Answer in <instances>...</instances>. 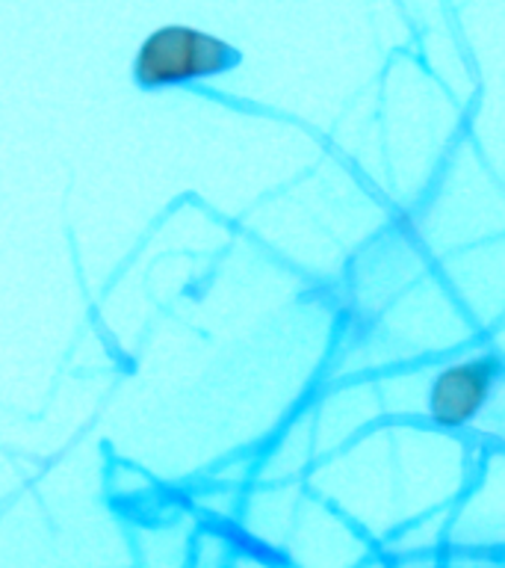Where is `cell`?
<instances>
[{
	"label": "cell",
	"mask_w": 505,
	"mask_h": 568,
	"mask_svg": "<svg viewBox=\"0 0 505 568\" xmlns=\"http://www.w3.org/2000/svg\"><path fill=\"white\" fill-rule=\"evenodd\" d=\"M239 65V51L198 27L166 24L145 36L133 57V80L142 89L184 87L193 80L219 78Z\"/></svg>",
	"instance_id": "1"
},
{
	"label": "cell",
	"mask_w": 505,
	"mask_h": 568,
	"mask_svg": "<svg viewBox=\"0 0 505 568\" xmlns=\"http://www.w3.org/2000/svg\"><path fill=\"white\" fill-rule=\"evenodd\" d=\"M499 376L503 362L494 353L470 355L446 364L429 388V417L443 429L473 424L494 397Z\"/></svg>",
	"instance_id": "2"
}]
</instances>
